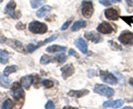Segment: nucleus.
Masks as SVG:
<instances>
[{"label":"nucleus","instance_id":"f257e3e1","mask_svg":"<svg viewBox=\"0 0 133 109\" xmlns=\"http://www.w3.org/2000/svg\"><path fill=\"white\" fill-rule=\"evenodd\" d=\"M94 93L101 96H104V97H112L114 95V90L110 88L109 86L105 85H101V83H97L94 86Z\"/></svg>","mask_w":133,"mask_h":109},{"label":"nucleus","instance_id":"f03ea898","mask_svg":"<svg viewBox=\"0 0 133 109\" xmlns=\"http://www.w3.org/2000/svg\"><path fill=\"white\" fill-rule=\"evenodd\" d=\"M29 30L32 33H45L48 31L47 25L40 21H32L29 25Z\"/></svg>","mask_w":133,"mask_h":109},{"label":"nucleus","instance_id":"7ed1b4c3","mask_svg":"<svg viewBox=\"0 0 133 109\" xmlns=\"http://www.w3.org/2000/svg\"><path fill=\"white\" fill-rule=\"evenodd\" d=\"M100 77H101L102 81H104L108 85H116L118 83V79L113 74L107 70H101L100 71Z\"/></svg>","mask_w":133,"mask_h":109},{"label":"nucleus","instance_id":"20e7f679","mask_svg":"<svg viewBox=\"0 0 133 109\" xmlns=\"http://www.w3.org/2000/svg\"><path fill=\"white\" fill-rule=\"evenodd\" d=\"M11 96L14 97L16 100H20L23 99L24 93L22 90V86L20 82H14L11 86Z\"/></svg>","mask_w":133,"mask_h":109},{"label":"nucleus","instance_id":"39448f33","mask_svg":"<svg viewBox=\"0 0 133 109\" xmlns=\"http://www.w3.org/2000/svg\"><path fill=\"white\" fill-rule=\"evenodd\" d=\"M16 7H17V3L16 1H14V0H11V1H9L7 3V6L5 8V14L10 16L11 18H19L20 17V12H16Z\"/></svg>","mask_w":133,"mask_h":109},{"label":"nucleus","instance_id":"423d86ee","mask_svg":"<svg viewBox=\"0 0 133 109\" xmlns=\"http://www.w3.org/2000/svg\"><path fill=\"white\" fill-rule=\"evenodd\" d=\"M93 11H94V7L92 1H89V0L82 1V15L85 18H91V16L93 15Z\"/></svg>","mask_w":133,"mask_h":109},{"label":"nucleus","instance_id":"0eeeda50","mask_svg":"<svg viewBox=\"0 0 133 109\" xmlns=\"http://www.w3.org/2000/svg\"><path fill=\"white\" fill-rule=\"evenodd\" d=\"M119 41L123 45H133V33L130 31H123L119 36Z\"/></svg>","mask_w":133,"mask_h":109},{"label":"nucleus","instance_id":"6e6552de","mask_svg":"<svg viewBox=\"0 0 133 109\" xmlns=\"http://www.w3.org/2000/svg\"><path fill=\"white\" fill-rule=\"evenodd\" d=\"M97 30L100 32V33H103V35H108V33H111L113 32V27H112V25H110L109 22H102L100 23Z\"/></svg>","mask_w":133,"mask_h":109},{"label":"nucleus","instance_id":"1a4fd4ad","mask_svg":"<svg viewBox=\"0 0 133 109\" xmlns=\"http://www.w3.org/2000/svg\"><path fill=\"white\" fill-rule=\"evenodd\" d=\"M61 72H62V77H63L64 79H66V78L71 77L74 74V67L71 64H68V65H65L61 68Z\"/></svg>","mask_w":133,"mask_h":109},{"label":"nucleus","instance_id":"9d476101","mask_svg":"<svg viewBox=\"0 0 133 109\" xmlns=\"http://www.w3.org/2000/svg\"><path fill=\"white\" fill-rule=\"evenodd\" d=\"M74 45H76V47L80 50V51L82 53H88V45H87V43L84 41V39L83 38H78L74 40Z\"/></svg>","mask_w":133,"mask_h":109},{"label":"nucleus","instance_id":"9b49d317","mask_svg":"<svg viewBox=\"0 0 133 109\" xmlns=\"http://www.w3.org/2000/svg\"><path fill=\"white\" fill-rule=\"evenodd\" d=\"M124 100L118 99V100H110V101L103 102V107L104 108H122Z\"/></svg>","mask_w":133,"mask_h":109},{"label":"nucleus","instance_id":"f8f14e48","mask_svg":"<svg viewBox=\"0 0 133 109\" xmlns=\"http://www.w3.org/2000/svg\"><path fill=\"white\" fill-rule=\"evenodd\" d=\"M5 41L7 43V45H9L10 47H12L15 50L19 52H23V46L22 44L18 40H12V39H5Z\"/></svg>","mask_w":133,"mask_h":109},{"label":"nucleus","instance_id":"ddd939ff","mask_svg":"<svg viewBox=\"0 0 133 109\" xmlns=\"http://www.w3.org/2000/svg\"><path fill=\"white\" fill-rule=\"evenodd\" d=\"M104 16L110 20H118L119 19V11L114 8H108L104 11Z\"/></svg>","mask_w":133,"mask_h":109},{"label":"nucleus","instance_id":"4468645a","mask_svg":"<svg viewBox=\"0 0 133 109\" xmlns=\"http://www.w3.org/2000/svg\"><path fill=\"white\" fill-rule=\"evenodd\" d=\"M84 37L88 40H90V41H92L93 44H99L100 41H101V36L100 35H98V33H95V32H87V33H84Z\"/></svg>","mask_w":133,"mask_h":109},{"label":"nucleus","instance_id":"2eb2a0df","mask_svg":"<svg viewBox=\"0 0 133 109\" xmlns=\"http://www.w3.org/2000/svg\"><path fill=\"white\" fill-rule=\"evenodd\" d=\"M32 82H33V76H24L21 78V80H20L21 86L23 88H26V89H29V88L31 87Z\"/></svg>","mask_w":133,"mask_h":109},{"label":"nucleus","instance_id":"dca6fc26","mask_svg":"<svg viewBox=\"0 0 133 109\" xmlns=\"http://www.w3.org/2000/svg\"><path fill=\"white\" fill-rule=\"evenodd\" d=\"M89 90H70L68 95L70 97H76V98H81L84 95H88Z\"/></svg>","mask_w":133,"mask_h":109},{"label":"nucleus","instance_id":"f3484780","mask_svg":"<svg viewBox=\"0 0 133 109\" xmlns=\"http://www.w3.org/2000/svg\"><path fill=\"white\" fill-rule=\"evenodd\" d=\"M66 50V47H63V46H57V45H53V46H50V47L47 48V51L48 52H63Z\"/></svg>","mask_w":133,"mask_h":109},{"label":"nucleus","instance_id":"a211bd4d","mask_svg":"<svg viewBox=\"0 0 133 109\" xmlns=\"http://www.w3.org/2000/svg\"><path fill=\"white\" fill-rule=\"evenodd\" d=\"M51 9H52V8L50 6H43V7H41L38 11H37L36 15H37V17H39V18H43L45 15L49 14V12L51 11Z\"/></svg>","mask_w":133,"mask_h":109},{"label":"nucleus","instance_id":"6ab92c4d","mask_svg":"<svg viewBox=\"0 0 133 109\" xmlns=\"http://www.w3.org/2000/svg\"><path fill=\"white\" fill-rule=\"evenodd\" d=\"M9 61V52L7 50H3V49H0V62L2 65L7 64Z\"/></svg>","mask_w":133,"mask_h":109},{"label":"nucleus","instance_id":"aec40b11","mask_svg":"<svg viewBox=\"0 0 133 109\" xmlns=\"http://www.w3.org/2000/svg\"><path fill=\"white\" fill-rule=\"evenodd\" d=\"M85 26H87L85 21H83V20H78V21H76L73 23V26L71 27V30L72 31H78V30H80V29L84 28Z\"/></svg>","mask_w":133,"mask_h":109},{"label":"nucleus","instance_id":"412c9836","mask_svg":"<svg viewBox=\"0 0 133 109\" xmlns=\"http://www.w3.org/2000/svg\"><path fill=\"white\" fill-rule=\"evenodd\" d=\"M9 86H10V79L6 75H1L0 76V87L8 88Z\"/></svg>","mask_w":133,"mask_h":109},{"label":"nucleus","instance_id":"4be33fe9","mask_svg":"<svg viewBox=\"0 0 133 109\" xmlns=\"http://www.w3.org/2000/svg\"><path fill=\"white\" fill-rule=\"evenodd\" d=\"M58 38V35H53V36H51V37H49V38H47L45 40H43V41H41V43H39L38 45H36V48H39V47H42L43 45H45V44H48V43H51V41H53V40H56Z\"/></svg>","mask_w":133,"mask_h":109},{"label":"nucleus","instance_id":"5701e85b","mask_svg":"<svg viewBox=\"0 0 133 109\" xmlns=\"http://www.w3.org/2000/svg\"><path fill=\"white\" fill-rule=\"evenodd\" d=\"M17 69H18V67H17V66H8V67H6V68H5V70H3V75L9 76L10 74L16 72Z\"/></svg>","mask_w":133,"mask_h":109},{"label":"nucleus","instance_id":"b1692460","mask_svg":"<svg viewBox=\"0 0 133 109\" xmlns=\"http://www.w3.org/2000/svg\"><path fill=\"white\" fill-rule=\"evenodd\" d=\"M44 1L45 0H30V3L32 8H39L40 6L43 5Z\"/></svg>","mask_w":133,"mask_h":109},{"label":"nucleus","instance_id":"393cba45","mask_svg":"<svg viewBox=\"0 0 133 109\" xmlns=\"http://www.w3.org/2000/svg\"><path fill=\"white\" fill-rule=\"evenodd\" d=\"M1 108H2V109H10V108H14V102H12V100H11V99L5 100V102L2 104Z\"/></svg>","mask_w":133,"mask_h":109},{"label":"nucleus","instance_id":"a878e982","mask_svg":"<svg viewBox=\"0 0 133 109\" xmlns=\"http://www.w3.org/2000/svg\"><path fill=\"white\" fill-rule=\"evenodd\" d=\"M41 83H42V86L44 88H52L55 86V82L52 80H49V79H43V80L41 81Z\"/></svg>","mask_w":133,"mask_h":109},{"label":"nucleus","instance_id":"bb28decb","mask_svg":"<svg viewBox=\"0 0 133 109\" xmlns=\"http://www.w3.org/2000/svg\"><path fill=\"white\" fill-rule=\"evenodd\" d=\"M51 58H50L48 54H43L42 57H41V59H40V64L41 65H48L49 62H51Z\"/></svg>","mask_w":133,"mask_h":109},{"label":"nucleus","instance_id":"cd10ccee","mask_svg":"<svg viewBox=\"0 0 133 109\" xmlns=\"http://www.w3.org/2000/svg\"><path fill=\"white\" fill-rule=\"evenodd\" d=\"M66 59V56L64 53H60V54H58L57 57H55V60L57 62H59V64H61V62H64Z\"/></svg>","mask_w":133,"mask_h":109},{"label":"nucleus","instance_id":"c85d7f7f","mask_svg":"<svg viewBox=\"0 0 133 109\" xmlns=\"http://www.w3.org/2000/svg\"><path fill=\"white\" fill-rule=\"evenodd\" d=\"M121 0H100V3H102L103 6H110L114 2H119Z\"/></svg>","mask_w":133,"mask_h":109},{"label":"nucleus","instance_id":"c756f323","mask_svg":"<svg viewBox=\"0 0 133 109\" xmlns=\"http://www.w3.org/2000/svg\"><path fill=\"white\" fill-rule=\"evenodd\" d=\"M121 18L129 25V26H130V25H133V17H121Z\"/></svg>","mask_w":133,"mask_h":109},{"label":"nucleus","instance_id":"7c9ffc66","mask_svg":"<svg viewBox=\"0 0 133 109\" xmlns=\"http://www.w3.org/2000/svg\"><path fill=\"white\" fill-rule=\"evenodd\" d=\"M55 107H56V106H55V104H53L52 100H49V101L45 104V106H44L45 109H49V108H50V109H53Z\"/></svg>","mask_w":133,"mask_h":109},{"label":"nucleus","instance_id":"2f4dec72","mask_svg":"<svg viewBox=\"0 0 133 109\" xmlns=\"http://www.w3.org/2000/svg\"><path fill=\"white\" fill-rule=\"evenodd\" d=\"M71 22H72V20H71V19H69L66 22H64V23H63V26L61 27V30H65V29H68L69 26L71 25Z\"/></svg>","mask_w":133,"mask_h":109},{"label":"nucleus","instance_id":"473e14b6","mask_svg":"<svg viewBox=\"0 0 133 109\" xmlns=\"http://www.w3.org/2000/svg\"><path fill=\"white\" fill-rule=\"evenodd\" d=\"M27 49H28V52H32V51H33V50H36L37 48H36V46H35V45H32V44H30V45H29V46H28V48H27Z\"/></svg>","mask_w":133,"mask_h":109},{"label":"nucleus","instance_id":"72a5a7b5","mask_svg":"<svg viewBox=\"0 0 133 109\" xmlns=\"http://www.w3.org/2000/svg\"><path fill=\"white\" fill-rule=\"evenodd\" d=\"M69 54H71V56H76V57H78V54L76 53V51H74L73 49H70V50H69Z\"/></svg>","mask_w":133,"mask_h":109},{"label":"nucleus","instance_id":"f704fd0d","mask_svg":"<svg viewBox=\"0 0 133 109\" xmlns=\"http://www.w3.org/2000/svg\"><path fill=\"white\" fill-rule=\"evenodd\" d=\"M17 29H19V30H20V29H22V30H23V29H24V25L23 23H18V25H17Z\"/></svg>","mask_w":133,"mask_h":109},{"label":"nucleus","instance_id":"c9c22d12","mask_svg":"<svg viewBox=\"0 0 133 109\" xmlns=\"http://www.w3.org/2000/svg\"><path fill=\"white\" fill-rule=\"evenodd\" d=\"M127 1H128V3H129V5H130V6H132V3H133V1H132V0H127Z\"/></svg>","mask_w":133,"mask_h":109},{"label":"nucleus","instance_id":"e433bc0d","mask_svg":"<svg viewBox=\"0 0 133 109\" xmlns=\"http://www.w3.org/2000/svg\"><path fill=\"white\" fill-rule=\"evenodd\" d=\"M130 83H131V85H133V79H130Z\"/></svg>","mask_w":133,"mask_h":109},{"label":"nucleus","instance_id":"4c0bfd02","mask_svg":"<svg viewBox=\"0 0 133 109\" xmlns=\"http://www.w3.org/2000/svg\"><path fill=\"white\" fill-rule=\"evenodd\" d=\"M2 1H3V0H0V3H1V2H2Z\"/></svg>","mask_w":133,"mask_h":109}]
</instances>
